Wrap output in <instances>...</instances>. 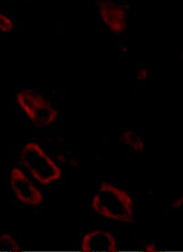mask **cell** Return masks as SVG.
Wrapping results in <instances>:
<instances>
[{
	"mask_svg": "<svg viewBox=\"0 0 183 252\" xmlns=\"http://www.w3.org/2000/svg\"><path fill=\"white\" fill-rule=\"evenodd\" d=\"M145 252H157V247L155 245V243H149L148 245L145 247Z\"/></svg>",
	"mask_w": 183,
	"mask_h": 252,
	"instance_id": "10",
	"label": "cell"
},
{
	"mask_svg": "<svg viewBox=\"0 0 183 252\" xmlns=\"http://www.w3.org/2000/svg\"><path fill=\"white\" fill-rule=\"evenodd\" d=\"M81 250L84 252H117L118 244L111 232L102 229H92L83 235Z\"/></svg>",
	"mask_w": 183,
	"mask_h": 252,
	"instance_id": "5",
	"label": "cell"
},
{
	"mask_svg": "<svg viewBox=\"0 0 183 252\" xmlns=\"http://www.w3.org/2000/svg\"><path fill=\"white\" fill-rule=\"evenodd\" d=\"M8 186L15 199L23 206H39L43 202V194L20 168L12 166L8 173Z\"/></svg>",
	"mask_w": 183,
	"mask_h": 252,
	"instance_id": "4",
	"label": "cell"
},
{
	"mask_svg": "<svg viewBox=\"0 0 183 252\" xmlns=\"http://www.w3.org/2000/svg\"></svg>",
	"mask_w": 183,
	"mask_h": 252,
	"instance_id": "11",
	"label": "cell"
},
{
	"mask_svg": "<svg viewBox=\"0 0 183 252\" xmlns=\"http://www.w3.org/2000/svg\"><path fill=\"white\" fill-rule=\"evenodd\" d=\"M92 210L105 219L131 223L135 218V203L126 190L122 187L103 183L90 199Z\"/></svg>",
	"mask_w": 183,
	"mask_h": 252,
	"instance_id": "1",
	"label": "cell"
},
{
	"mask_svg": "<svg viewBox=\"0 0 183 252\" xmlns=\"http://www.w3.org/2000/svg\"><path fill=\"white\" fill-rule=\"evenodd\" d=\"M21 164L39 185L47 186L61 177V170L39 143L28 141L20 151Z\"/></svg>",
	"mask_w": 183,
	"mask_h": 252,
	"instance_id": "2",
	"label": "cell"
},
{
	"mask_svg": "<svg viewBox=\"0 0 183 252\" xmlns=\"http://www.w3.org/2000/svg\"><path fill=\"white\" fill-rule=\"evenodd\" d=\"M15 105L34 126H51L54 124L59 113L53 104L42 94L32 88H21L15 94Z\"/></svg>",
	"mask_w": 183,
	"mask_h": 252,
	"instance_id": "3",
	"label": "cell"
},
{
	"mask_svg": "<svg viewBox=\"0 0 183 252\" xmlns=\"http://www.w3.org/2000/svg\"><path fill=\"white\" fill-rule=\"evenodd\" d=\"M120 139L123 143H124L126 146L129 147L134 152L138 153V152H143L144 150L143 139L133 130H129V129L124 130L120 136Z\"/></svg>",
	"mask_w": 183,
	"mask_h": 252,
	"instance_id": "7",
	"label": "cell"
},
{
	"mask_svg": "<svg viewBox=\"0 0 183 252\" xmlns=\"http://www.w3.org/2000/svg\"><path fill=\"white\" fill-rule=\"evenodd\" d=\"M15 27L14 17L10 12H0V33L11 32Z\"/></svg>",
	"mask_w": 183,
	"mask_h": 252,
	"instance_id": "9",
	"label": "cell"
},
{
	"mask_svg": "<svg viewBox=\"0 0 183 252\" xmlns=\"http://www.w3.org/2000/svg\"><path fill=\"white\" fill-rule=\"evenodd\" d=\"M99 13L103 21L115 32H124L128 24L127 12L120 4L105 1L100 5Z\"/></svg>",
	"mask_w": 183,
	"mask_h": 252,
	"instance_id": "6",
	"label": "cell"
},
{
	"mask_svg": "<svg viewBox=\"0 0 183 252\" xmlns=\"http://www.w3.org/2000/svg\"><path fill=\"white\" fill-rule=\"evenodd\" d=\"M19 241L10 233H0V252H20Z\"/></svg>",
	"mask_w": 183,
	"mask_h": 252,
	"instance_id": "8",
	"label": "cell"
}]
</instances>
